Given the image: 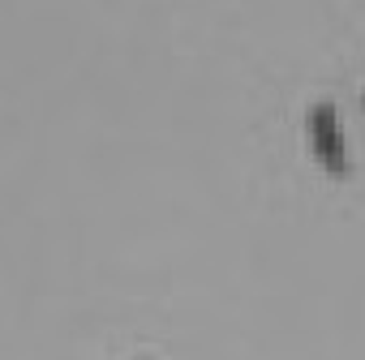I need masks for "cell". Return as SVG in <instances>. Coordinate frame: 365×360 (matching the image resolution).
I'll use <instances>...</instances> for the list:
<instances>
[]
</instances>
